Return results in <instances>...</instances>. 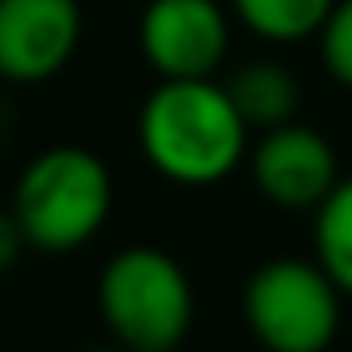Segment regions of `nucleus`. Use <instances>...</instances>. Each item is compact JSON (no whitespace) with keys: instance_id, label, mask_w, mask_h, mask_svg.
<instances>
[{"instance_id":"obj_1","label":"nucleus","mask_w":352,"mask_h":352,"mask_svg":"<svg viewBox=\"0 0 352 352\" xmlns=\"http://www.w3.org/2000/svg\"><path fill=\"white\" fill-rule=\"evenodd\" d=\"M249 124L212 79H157L137 112V145L153 174L179 187H216L249 153Z\"/></svg>"},{"instance_id":"obj_2","label":"nucleus","mask_w":352,"mask_h":352,"mask_svg":"<svg viewBox=\"0 0 352 352\" xmlns=\"http://www.w3.org/2000/svg\"><path fill=\"white\" fill-rule=\"evenodd\" d=\"M9 212L25 249L75 253L91 245L112 216V170L83 145H50L25 162Z\"/></svg>"},{"instance_id":"obj_3","label":"nucleus","mask_w":352,"mask_h":352,"mask_svg":"<svg viewBox=\"0 0 352 352\" xmlns=\"http://www.w3.org/2000/svg\"><path fill=\"white\" fill-rule=\"evenodd\" d=\"M96 302L108 336L129 352H174L195 323V286L157 245L120 249L100 274Z\"/></svg>"},{"instance_id":"obj_4","label":"nucleus","mask_w":352,"mask_h":352,"mask_svg":"<svg viewBox=\"0 0 352 352\" xmlns=\"http://www.w3.org/2000/svg\"><path fill=\"white\" fill-rule=\"evenodd\" d=\"M344 294L315 257H270L245 282V327L265 352H327L340 336Z\"/></svg>"},{"instance_id":"obj_5","label":"nucleus","mask_w":352,"mask_h":352,"mask_svg":"<svg viewBox=\"0 0 352 352\" xmlns=\"http://www.w3.org/2000/svg\"><path fill=\"white\" fill-rule=\"evenodd\" d=\"M137 46L157 79H212L232 46V13L224 0H145Z\"/></svg>"},{"instance_id":"obj_6","label":"nucleus","mask_w":352,"mask_h":352,"mask_svg":"<svg viewBox=\"0 0 352 352\" xmlns=\"http://www.w3.org/2000/svg\"><path fill=\"white\" fill-rule=\"evenodd\" d=\"M249 179L261 199L286 212H315V204L336 187L340 157L336 145L298 116L274 129H261L249 141Z\"/></svg>"},{"instance_id":"obj_7","label":"nucleus","mask_w":352,"mask_h":352,"mask_svg":"<svg viewBox=\"0 0 352 352\" xmlns=\"http://www.w3.org/2000/svg\"><path fill=\"white\" fill-rule=\"evenodd\" d=\"M83 42L79 0H0V79L34 87L67 71Z\"/></svg>"},{"instance_id":"obj_8","label":"nucleus","mask_w":352,"mask_h":352,"mask_svg":"<svg viewBox=\"0 0 352 352\" xmlns=\"http://www.w3.org/2000/svg\"><path fill=\"white\" fill-rule=\"evenodd\" d=\"M224 91L236 104V112L249 124V133L286 124L302 108V87H298L294 71L286 63H278V58H249V63H241L224 79Z\"/></svg>"},{"instance_id":"obj_9","label":"nucleus","mask_w":352,"mask_h":352,"mask_svg":"<svg viewBox=\"0 0 352 352\" xmlns=\"http://www.w3.org/2000/svg\"><path fill=\"white\" fill-rule=\"evenodd\" d=\"M336 0H228V13L241 30L270 46H294L319 34Z\"/></svg>"},{"instance_id":"obj_10","label":"nucleus","mask_w":352,"mask_h":352,"mask_svg":"<svg viewBox=\"0 0 352 352\" xmlns=\"http://www.w3.org/2000/svg\"><path fill=\"white\" fill-rule=\"evenodd\" d=\"M315 265L336 282L344 298H352V174L336 179V187L315 204Z\"/></svg>"},{"instance_id":"obj_11","label":"nucleus","mask_w":352,"mask_h":352,"mask_svg":"<svg viewBox=\"0 0 352 352\" xmlns=\"http://www.w3.org/2000/svg\"><path fill=\"white\" fill-rule=\"evenodd\" d=\"M315 42H319V63H323L327 79L352 91V0H336L315 34Z\"/></svg>"},{"instance_id":"obj_12","label":"nucleus","mask_w":352,"mask_h":352,"mask_svg":"<svg viewBox=\"0 0 352 352\" xmlns=\"http://www.w3.org/2000/svg\"><path fill=\"white\" fill-rule=\"evenodd\" d=\"M21 253H25V241H21V228H17L13 212H0V274L13 270Z\"/></svg>"},{"instance_id":"obj_13","label":"nucleus","mask_w":352,"mask_h":352,"mask_svg":"<svg viewBox=\"0 0 352 352\" xmlns=\"http://www.w3.org/2000/svg\"><path fill=\"white\" fill-rule=\"evenodd\" d=\"M83 352H129V348L112 340V344H91V348H83Z\"/></svg>"}]
</instances>
